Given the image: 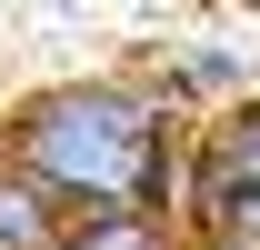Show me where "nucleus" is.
<instances>
[{
  "label": "nucleus",
  "instance_id": "nucleus-1",
  "mask_svg": "<svg viewBox=\"0 0 260 250\" xmlns=\"http://www.w3.org/2000/svg\"><path fill=\"white\" fill-rule=\"evenodd\" d=\"M10 160L30 180L60 190V210H180V170H190V110L150 80V70H80L30 90L0 120Z\"/></svg>",
  "mask_w": 260,
  "mask_h": 250
},
{
  "label": "nucleus",
  "instance_id": "nucleus-2",
  "mask_svg": "<svg viewBox=\"0 0 260 250\" xmlns=\"http://www.w3.org/2000/svg\"><path fill=\"white\" fill-rule=\"evenodd\" d=\"M250 70H260L250 40H230V30H190V40H170V50H160V70H150V80H160L190 120H210V110H230V100H250Z\"/></svg>",
  "mask_w": 260,
  "mask_h": 250
},
{
  "label": "nucleus",
  "instance_id": "nucleus-3",
  "mask_svg": "<svg viewBox=\"0 0 260 250\" xmlns=\"http://www.w3.org/2000/svg\"><path fill=\"white\" fill-rule=\"evenodd\" d=\"M70 210H60V190L30 180L20 160H10V140H0V250H60Z\"/></svg>",
  "mask_w": 260,
  "mask_h": 250
},
{
  "label": "nucleus",
  "instance_id": "nucleus-4",
  "mask_svg": "<svg viewBox=\"0 0 260 250\" xmlns=\"http://www.w3.org/2000/svg\"><path fill=\"white\" fill-rule=\"evenodd\" d=\"M60 250H200L170 210H80L60 230Z\"/></svg>",
  "mask_w": 260,
  "mask_h": 250
},
{
  "label": "nucleus",
  "instance_id": "nucleus-5",
  "mask_svg": "<svg viewBox=\"0 0 260 250\" xmlns=\"http://www.w3.org/2000/svg\"><path fill=\"white\" fill-rule=\"evenodd\" d=\"M190 150L220 160V170H240V180H260V100H230V110L190 120Z\"/></svg>",
  "mask_w": 260,
  "mask_h": 250
}]
</instances>
